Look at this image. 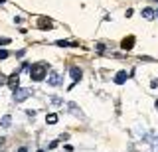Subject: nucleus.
Here are the masks:
<instances>
[{
    "label": "nucleus",
    "instance_id": "16",
    "mask_svg": "<svg viewBox=\"0 0 158 152\" xmlns=\"http://www.w3.org/2000/svg\"><path fill=\"white\" fill-rule=\"evenodd\" d=\"M18 152H28V148H24V146H22V148H18Z\"/></svg>",
    "mask_w": 158,
    "mask_h": 152
},
{
    "label": "nucleus",
    "instance_id": "3",
    "mask_svg": "<svg viewBox=\"0 0 158 152\" xmlns=\"http://www.w3.org/2000/svg\"><path fill=\"white\" fill-rule=\"evenodd\" d=\"M38 26H40V30H52V28H53V22L49 20V18H46V16H40Z\"/></svg>",
    "mask_w": 158,
    "mask_h": 152
},
{
    "label": "nucleus",
    "instance_id": "7",
    "mask_svg": "<svg viewBox=\"0 0 158 152\" xmlns=\"http://www.w3.org/2000/svg\"><path fill=\"white\" fill-rule=\"evenodd\" d=\"M69 75H71L73 83H77V81H81V77H83V71L79 69V67H71V69H69Z\"/></svg>",
    "mask_w": 158,
    "mask_h": 152
},
{
    "label": "nucleus",
    "instance_id": "2",
    "mask_svg": "<svg viewBox=\"0 0 158 152\" xmlns=\"http://www.w3.org/2000/svg\"><path fill=\"white\" fill-rule=\"evenodd\" d=\"M30 95H32V91H30V89H22V87H18V89L14 91L12 97H14V101H16V103H22V101H26Z\"/></svg>",
    "mask_w": 158,
    "mask_h": 152
},
{
    "label": "nucleus",
    "instance_id": "23",
    "mask_svg": "<svg viewBox=\"0 0 158 152\" xmlns=\"http://www.w3.org/2000/svg\"><path fill=\"white\" fill-rule=\"evenodd\" d=\"M156 2H158V0H156Z\"/></svg>",
    "mask_w": 158,
    "mask_h": 152
},
{
    "label": "nucleus",
    "instance_id": "20",
    "mask_svg": "<svg viewBox=\"0 0 158 152\" xmlns=\"http://www.w3.org/2000/svg\"><path fill=\"white\" fill-rule=\"evenodd\" d=\"M0 144H2V138H0Z\"/></svg>",
    "mask_w": 158,
    "mask_h": 152
},
{
    "label": "nucleus",
    "instance_id": "9",
    "mask_svg": "<svg viewBox=\"0 0 158 152\" xmlns=\"http://www.w3.org/2000/svg\"><path fill=\"white\" fill-rule=\"evenodd\" d=\"M142 16H144L146 20H152V18H154V10H152V8H144V10H142Z\"/></svg>",
    "mask_w": 158,
    "mask_h": 152
},
{
    "label": "nucleus",
    "instance_id": "19",
    "mask_svg": "<svg viewBox=\"0 0 158 152\" xmlns=\"http://www.w3.org/2000/svg\"><path fill=\"white\" fill-rule=\"evenodd\" d=\"M4 2H6V0H0V4H4Z\"/></svg>",
    "mask_w": 158,
    "mask_h": 152
},
{
    "label": "nucleus",
    "instance_id": "13",
    "mask_svg": "<svg viewBox=\"0 0 158 152\" xmlns=\"http://www.w3.org/2000/svg\"><path fill=\"white\" fill-rule=\"evenodd\" d=\"M67 107H69V111H71V113H73V115H81V111H79V109H77V105H75V103H69V105H67Z\"/></svg>",
    "mask_w": 158,
    "mask_h": 152
},
{
    "label": "nucleus",
    "instance_id": "1",
    "mask_svg": "<svg viewBox=\"0 0 158 152\" xmlns=\"http://www.w3.org/2000/svg\"><path fill=\"white\" fill-rule=\"evenodd\" d=\"M48 71H49L48 63L46 61H38V63H34V65L30 67V79L32 81H44L46 75H48Z\"/></svg>",
    "mask_w": 158,
    "mask_h": 152
},
{
    "label": "nucleus",
    "instance_id": "14",
    "mask_svg": "<svg viewBox=\"0 0 158 152\" xmlns=\"http://www.w3.org/2000/svg\"><path fill=\"white\" fill-rule=\"evenodd\" d=\"M8 55H10V53H8L6 50H0V60H6Z\"/></svg>",
    "mask_w": 158,
    "mask_h": 152
},
{
    "label": "nucleus",
    "instance_id": "8",
    "mask_svg": "<svg viewBox=\"0 0 158 152\" xmlns=\"http://www.w3.org/2000/svg\"><path fill=\"white\" fill-rule=\"evenodd\" d=\"M127 79H128V73L127 71H118L117 75H115V83H117V85H123Z\"/></svg>",
    "mask_w": 158,
    "mask_h": 152
},
{
    "label": "nucleus",
    "instance_id": "12",
    "mask_svg": "<svg viewBox=\"0 0 158 152\" xmlns=\"http://www.w3.org/2000/svg\"><path fill=\"white\" fill-rule=\"evenodd\" d=\"M0 125H2V126H6V129H8V126L12 125V117H10V115L2 117V121H0Z\"/></svg>",
    "mask_w": 158,
    "mask_h": 152
},
{
    "label": "nucleus",
    "instance_id": "11",
    "mask_svg": "<svg viewBox=\"0 0 158 152\" xmlns=\"http://www.w3.org/2000/svg\"><path fill=\"white\" fill-rule=\"evenodd\" d=\"M56 46H59V47H69V46H77V43L67 42V40H57V42H56Z\"/></svg>",
    "mask_w": 158,
    "mask_h": 152
},
{
    "label": "nucleus",
    "instance_id": "22",
    "mask_svg": "<svg viewBox=\"0 0 158 152\" xmlns=\"http://www.w3.org/2000/svg\"><path fill=\"white\" fill-rule=\"evenodd\" d=\"M38 152H44V150H38Z\"/></svg>",
    "mask_w": 158,
    "mask_h": 152
},
{
    "label": "nucleus",
    "instance_id": "10",
    "mask_svg": "<svg viewBox=\"0 0 158 152\" xmlns=\"http://www.w3.org/2000/svg\"><path fill=\"white\" fill-rule=\"evenodd\" d=\"M46 122H48V125H56V122H57V115H56V113H49V115L46 117Z\"/></svg>",
    "mask_w": 158,
    "mask_h": 152
},
{
    "label": "nucleus",
    "instance_id": "21",
    "mask_svg": "<svg viewBox=\"0 0 158 152\" xmlns=\"http://www.w3.org/2000/svg\"><path fill=\"white\" fill-rule=\"evenodd\" d=\"M156 107H158V101H156Z\"/></svg>",
    "mask_w": 158,
    "mask_h": 152
},
{
    "label": "nucleus",
    "instance_id": "5",
    "mask_svg": "<svg viewBox=\"0 0 158 152\" xmlns=\"http://www.w3.org/2000/svg\"><path fill=\"white\" fill-rule=\"evenodd\" d=\"M48 83L52 87H57L59 83H61V75L59 73H56V71H49V75H48Z\"/></svg>",
    "mask_w": 158,
    "mask_h": 152
},
{
    "label": "nucleus",
    "instance_id": "4",
    "mask_svg": "<svg viewBox=\"0 0 158 152\" xmlns=\"http://www.w3.org/2000/svg\"><path fill=\"white\" fill-rule=\"evenodd\" d=\"M135 36H128V38H125V40H123L121 42V47H123V50H125V51H131L132 50V47H135Z\"/></svg>",
    "mask_w": 158,
    "mask_h": 152
},
{
    "label": "nucleus",
    "instance_id": "17",
    "mask_svg": "<svg viewBox=\"0 0 158 152\" xmlns=\"http://www.w3.org/2000/svg\"><path fill=\"white\" fill-rule=\"evenodd\" d=\"M4 81H6V79H4V77H2V75H0V85H2V83H4Z\"/></svg>",
    "mask_w": 158,
    "mask_h": 152
},
{
    "label": "nucleus",
    "instance_id": "18",
    "mask_svg": "<svg viewBox=\"0 0 158 152\" xmlns=\"http://www.w3.org/2000/svg\"><path fill=\"white\" fill-rule=\"evenodd\" d=\"M154 16H158V10H154Z\"/></svg>",
    "mask_w": 158,
    "mask_h": 152
},
{
    "label": "nucleus",
    "instance_id": "6",
    "mask_svg": "<svg viewBox=\"0 0 158 152\" xmlns=\"http://www.w3.org/2000/svg\"><path fill=\"white\" fill-rule=\"evenodd\" d=\"M6 83H8V87H10L12 91H16V89H18V85H20V75H18V73H14V75H10Z\"/></svg>",
    "mask_w": 158,
    "mask_h": 152
},
{
    "label": "nucleus",
    "instance_id": "15",
    "mask_svg": "<svg viewBox=\"0 0 158 152\" xmlns=\"http://www.w3.org/2000/svg\"><path fill=\"white\" fill-rule=\"evenodd\" d=\"M6 43H10L8 38H0V46H6Z\"/></svg>",
    "mask_w": 158,
    "mask_h": 152
}]
</instances>
